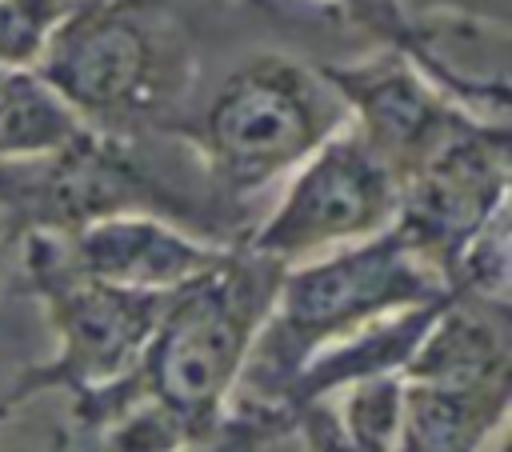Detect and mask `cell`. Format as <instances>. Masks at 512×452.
Instances as JSON below:
<instances>
[{"mask_svg": "<svg viewBox=\"0 0 512 452\" xmlns=\"http://www.w3.org/2000/svg\"><path fill=\"white\" fill-rule=\"evenodd\" d=\"M320 140V108L292 64L260 60L228 80L208 112V148L232 188H256Z\"/></svg>", "mask_w": 512, "mask_h": 452, "instance_id": "cell-5", "label": "cell"}, {"mask_svg": "<svg viewBox=\"0 0 512 452\" xmlns=\"http://www.w3.org/2000/svg\"><path fill=\"white\" fill-rule=\"evenodd\" d=\"M396 208L384 156L364 140H332L288 188L256 236V256L284 264L336 240L372 236Z\"/></svg>", "mask_w": 512, "mask_h": 452, "instance_id": "cell-4", "label": "cell"}, {"mask_svg": "<svg viewBox=\"0 0 512 452\" xmlns=\"http://www.w3.org/2000/svg\"><path fill=\"white\" fill-rule=\"evenodd\" d=\"M32 272L60 328V360L36 384H68L80 396L100 392L136 372L168 296L124 292L68 268L64 252L36 240Z\"/></svg>", "mask_w": 512, "mask_h": 452, "instance_id": "cell-3", "label": "cell"}, {"mask_svg": "<svg viewBox=\"0 0 512 452\" xmlns=\"http://www.w3.org/2000/svg\"><path fill=\"white\" fill-rule=\"evenodd\" d=\"M400 412H404V384L392 372H384L348 384V396L336 416L352 452H392L400 436Z\"/></svg>", "mask_w": 512, "mask_h": 452, "instance_id": "cell-12", "label": "cell"}, {"mask_svg": "<svg viewBox=\"0 0 512 452\" xmlns=\"http://www.w3.org/2000/svg\"><path fill=\"white\" fill-rule=\"evenodd\" d=\"M508 384L500 388H448V384H404L400 436L392 452H480L488 432L500 424Z\"/></svg>", "mask_w": 512, "mask_h": 452, "instance_id": "cell-9", "label": "cell"}, {"mask_svg": "<svg viewBox=\"0 0 512 452\" xmlns=\"http://www.w3.org/2000/svg\"><path fill=\"white\" fill-rule=\"evenodd\" d=\"M40 0H8L0 8V56L8 60H24L28 52L40 48Z\"/></svg>", "mask_w": 512, "mask_h": 452, "instance_id": "cell-14", "label": "cell"}, {"mask_svg": "<svg viewBox=\"0 0 512 452\" xmlns=\"http://www.w3.org/2000/svg\"><path fill=\"white\" fill-rule=\"evenodd\" d=\"M72 116L56 96L36 88L32 80H12L0 92V152H44L68 148Z\"/></svg>", "mask_w": 512, "mask_h": 452, "instance_id": "cell-11", "label": "cell"}, {"mask_svg": "<svg viewBox=\"0 0 512 452\" xmlns=\"http://www.w3.org/2000/svg\"><path fill=\"white\" fill-rule=\"evenodd\" d=\"M436 300H444V288L400 232L372 236L320 264L284 272L272 300L276 312L248 348V388L260 384V408L252 416H276L268 412V400L288 396L296 372L324 340L352 336L364 324L384 320V312Z\"/></svg>", "mask_w": 512, "mask_h": 452, "instance_id": "cell-2", "label": "cell"}, {"mask_svg": "<svg viewBox=\"0 0 512 452\" xmlns=\"http://www.w3.org/2000/svg\"><path fill=\"white\" fill-rule=\"evenodd\" d=\"M280 276V264L264 256H220L204 276L168 292L132 376L188 436H204L224 420V396L248 364Z\"/></svg>", "mask_w": 512, "mask_h": 452, "instance_id": "cell-1", "label": "cell"}, {"mask_svg": "<svg viewBox=\"0 0 512 452\" xmlns=\"http://www.w3.org/2000/svg\"><path fill=\"white\" fill-rule=\"evenodd\" d=\"M280 424H284V420H276V416L236 412L232 420H220L216 428H208L204 436L184 440V444L172 448V452H260V448L276 436Z\"/></svg>", "mask_w": 512, "mask_h": 452, "instance_id": "cell-13", "label": "cell"}, {"mask_svg": "<svg viewBox=\"0 0 512 452\" xmlns=\"http://www.w3.org/2000/svg\"><path fill=\"white\" fill-rule=\"evenodd\" d=\"M148 72L144 32L112 12H88L64 24L48 48L44 80L72 104L116 108L136 96Z\"/></svg>", "mask_w": 512, "mask_h": 452, "instance_id": "cell-8", "label": "cell"}, {"mask_svg": "<svg viewBox=\"0 0 512 452\" xmlns=\"http://www.w3.org/2000/svg\"><path fill=\"white\" fill-rule=\"evenodd\" d=\"M220 256L224 252L204 248L184 232L148 216L92 220L80 232H72V248L64 252L72 272L124 292H152V296H168L192 284L212 264H220Z\"/></svg>", "mask_w": 512, "mask_h": 452, "instance_id": "cell-7", "label": "cell"}, {"mask_svg": "<svg viewBox=\"0 0 512 452\" xmlns=\"http://www.w3.org/2000/svg\"><path fill=\"white\" fill-rule=\"evenodd\" d=\"M504 148L484 136L440 140L420 164L408 216L396 228L424 260L460 248L504 208Z\"/></svg>", "mask_w": 512, "mask_h": 452, "instance_id": "cell-6", "label": "cell"}, {"mask_svg": "<svg viewBox=\"0 0 512 452\" xmlns=\"http://www.w3.org/2000/svg\"><path fill=\"white\" fill-rule=\"evenodd\" d=\"M364 116L372 124V136L380 148L388 152H404L416 156V164L440 144L436 128L444 124V116L436 112V104L404 76V72H388V76H372L356 88Z\"/></svg>", "mask_w": 512, "mask_h": 452, "instance_id": "cell-10", "label": "cell"}]
</instances>
